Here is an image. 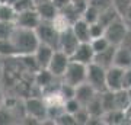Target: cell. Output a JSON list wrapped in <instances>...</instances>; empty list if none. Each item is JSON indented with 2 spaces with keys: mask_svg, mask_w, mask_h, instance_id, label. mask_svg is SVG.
<instances>
[{
  "mask_svg": "<svg viewBox=\"0 0 131 125\" xmlns=\"http://www.w3.org/2000/svg\"><path fill=\"white\" fill-rule=\"evenodd\" d=\"M10 39L13 42L15 48H16L18 57L32 55L35 50L38 48V45H39V39L35 33V29H26L16 26Z\"/></svg>",
  "mask_w": 131,
  "mask_h": 125,
  "instance_id": "6da1fadb",
  "label": "cell"
},
{
  "mask_svg": "<svg viewBox=\"0 0 131 125\" xmlns=\"http://www.w3.org/2000/svg\"><path fill=\"white\" fill-rule=\"evenodd\" d=\"M39 44H45V45L51 47L54 50H58V42H60V31L56 28V25L52 22H44L41 23L35 29Z\"/></svg>",
  "mask_w": 131,
  "mask_h": 125,
  "instance_id": "7a4b0ae2",
  "label": "cell"
},
{
  "mask_svg": "<svg viewBox=\"0 0 131 125\" xmlns=\"http://www.w3.org/2000/svg\"><path fill=\"white\" fill-rule=\"evenodd\" d=\"M86 71H88V65L70 60V63L67 65V69H66L61 80L64 83L71 84V86L76 87V86H79V84L86 82Z\"/></svg>",
  "mask_w": 131,
  "mask_h": 125,
  "instance_id": "3957f363",
  "label": "cell"
},
{
  "mask_svg": "<svg viewBox=\"0 0 131 125\" xmlns=\"http://www.w3.org/2000/svg\"><path fill=\"white\" fill-rule=\"evenodd\" d=\"M86 82L96 90V92H103L106 90V69L96 63L88 64V71H86Z\"/></svg>",
  "mask_w": 131,
  "mask_h": 125,
  "instance_id": "277c9868",
  "label": "cell"
},
{
  "mask_svg": "<svg viewBox=\"0 0 131 125\" xmlns=\"http://www.w3.org/2000/svg\"><path fill=\"white\" fill-rule=\"evenodd\" d=\"M25 112L26 116H31L35 121H44L47 119V102L37 96H29L25 99Z\"/></svg>",
  "mask_w": 131,
  "mask_h": 125,
  "instance_id": "5b68a950",
  "label": "cell"
},
{
  "mask_svg": "<svg viewBox=\"0 0 131 125\" xmlns=\"http://www.w3.org/2000/svg\"><path fill=\"white\" fill-rule=\"evenodd\" d=\"M127 31H128L127 25L122 22L119 18H118L117 20H114L112 23H109L106 28H105V33H103V37L109 41L111 45L118 47L122 42V39H124V37H125Z\"/></svg>",
  "mask_w": 131,
  "mask_h": 125,
  "instance_id": "8992f818",
  "label": "cell"
},
{
  "mask_svg": "<svg viewBox=\"0 0 131 125\" xmlns=\"http://www.w3.org/2000/svg\"><path fill=\"white\" fill-rule=\"evenodd\" d=\"M70 55H67L66 52H63L61 50H56L54 54H52L51 60H50V64H48V71L52 74V76H56V77H63V74H64L66 69H67V65L70 63Z\"/></svg>",
  "mask_w": 131,
  "mask_h": 125,
  "instance_id": "52a82bcc",
  "label": "cell"
},
{
  "mask_svg": "<svg viewBox=\"0 0 131 125\" xmlns=\"http://www.w3.org/2000/svg\"><path fill=\"white\" fill-rule=\"evenodd\" d=\"M15 23L19 28H26V29H37V26L41 23V18L38 15L37 9H29L16 13V19Z\"/></svg>",
  "mask_w": 131,
  "mask_h": 125,
  "instance_id": "ba28073f",
  "label": "cell"
},
{
  "mask_svg": "<svg viewBox=\"0 0 131 125\" xmlns=\"http://www.w3.org/2000/svg\"><path fill=\"white\" fill-rule=\"evenodd\" d=\"M80 44V41L77 39V37L74 35V32L70 28L64 29L60 32V42H58V50H61L63 52H66L67 55H70L76 51L77 45Z\"/></svg>",
  "mask_w": 131,
  "mask_h": 125,
  "instance_id": "9c48e42d",
  "label": "cell"
},
{
  "mask_svg": "<svg viewBox=\"0 0 131 125\" xmlns=\"http://www.w3.org/2000/svg\"><path fill=\"white\" fill-rule=\"evenodd\" d=\"M73 61H77V63H82V64L88 65L90 63H93V58H95V51L90 42H80L76 51L71 54L70 57Z\"/></svg>",
  "mask_w": 131,
  "mask_h": 125,
  "instance_id": "30bf717a",
  "label": "cell"
},
{
  "mask_svg": "<svg viewBox=\"0 0 131 125\" xmlns=\"http://www.w3.org/2000/svg\"><path fill=\"white\" fill-rule=\"evenodd\" d=\"M122 77H124V69L111 65L106 69V90L117 92L122 89Z\"/></svg>",
  "mask_w": 131,
  "mask_h": 125,
  "instance_id": "8fae6325",
  "label": "cell"
},
{
  "mask_svg": "<svg viewBox=\"0 0 131 125\" xmlns=\"http://www.w3.org/2000/svg\"><path fill=\"white\" fill-rule=\"evenodd\" d=\"M54 51H56L54 48L45 45V44H39V45H38V48L32 54L34 60H35V63H37V65H38V69H47L48 64H50V60H51L52 54H54Z\"/></svg>",
  "mask_w": 131,
  "mask_h": 125,
  "instance_id": "7c38bea8",
  "label": "cell"
},
{
  "mask_svg": "<svg viewBox=\"0 0 131 125\" xmlns=\"http://www.w3.org/2000/svg\"><path fill=\"white\" fill-rule=\"evenodd\" d=\"M35 9H37L41 20H44V22H54L60 13L58 7L52 3V0H48V2H44L41 5L35 6Z\"/></svg>",
  "mask_w": 131,
  "mask_h": 125,
  "instance_id": "4fadbf2b",
  "label": "cell"
},
{
  "mask_svg": "<svg viewBox=\"0 0 131 125\" xmlns=\"http://www.w3.org/2000/svg\"><path fill=\"white\" fill-rule=\"evenodd\" d=\"M96 90H95L92 86H90L88 82H84V83L79 84V86H76V93H74V97L80 102L82 106H86L88 103L96 96Z\"/></svg>",
  "mask_w": 131,
  "mask_h": 125,
  "instance_id": "5bb4252c",
  "label": "cell"
},
{
  "mask_svg": "<svg viewBox=\"0 0 131 125\" xmlns=\"http://www.w3.org/2000/svg\"><path fill=\"white\" fill-rule=\"evenodd\" d=\"M71 31L74 32V35L77 37V39L80 42H90V39H92L89 23L83 20L82 18H79L76 22L71 23Z\"/></svg>",
  "mask_w": 131,
  "mask_h": 125,
  "instance_id": "9a60e30c",
  "label": "cell"
},
{
  "mask_svg": "<svg viewBox=\"0 0 131 125\" xmlns=\"http://www.w3.org/2000/svg\"><path fill=\"white\" fill-rule=\"evenodd\" d=\"M115 45H109L108 48H105L103 51L96 52L93 58V63L102 65L103 69H109L111 65H114V55H115Z\"/></svg>",
  "mask_w": 131,
  "mask_h": 125,
  "instance_id": "2e32d148",
  "label": "cell"
},
{
  "mask_svg": "<svg viewBox=\"0 0 131 125\" xmlns=\"http://www.w3.org/2000/svg\"><path fill=\"white\" fill-rule=\"evenodd\" d=\"M114 65L121 69H130L131 67V51L124 47H117L115 55H114Z\"/></svg>",
  "mask_w": 131,
  "mask_h": 125,
  "instance_id": "e0dca14e",
  "label": "cell"
},
{
  "mask_svg": "<svg viewBox=\"0 0 131 125\" xmlns=\"http://www.w3.org/2000/svg\"><path fill=\"white\" fill-rule=\"evenodd\" d=\"M86 109L89 112L90 116H93V118H102L103 113H105V109L102 106V100H101V93H96V96L90 100L88 105H86Z\"/></svg>",
  "mask_w": 131,
  "mask_h": 125,
  "instance_id": "ac0fdd59",
  "label": "cell"
},
{
  "mask_svg": "<svg viewBox=\"0 0 131 125\" xmlns=\"http://www.w3.org/2000/svg\"><path fill=\"white\" fill-rule=\"evenodd\" d=\"M114 97H115V109H119V111L125 112L131 106L130 96H128L127 89H121V90L114 92Z\"/></svg>",
  "mask_w": 131,
  "mask_h": 125,
  "instance_id": "d6986e66",
  "label": "cell"
},
{
  "mask_svg": "<svg viewBox=\"0 0 131 125\" xmlns=\"http://www.w3.org/2000/svg\"><path fill=\"white\" fill-rule=\"evenodd\" d=\"M118 18H119L118 12H117L115 9H114V6H111V7H108V9H105V10H102V12H101L98 22L101 23V25H103L105 28H106L109 23H112L114 20H117Z\"/></svg>",
  "mask_w": 131,
  "mask_h": 125,
  "instance_id": "ffe728a7",
  "label": "cell"
},
{
  "mask_svg": "<svg viewBox=\"0 0 131 125\" xmlns=\"http://www.w3.org/2000/svg\"><path fill=\"white\" fill-rule=\"evenodd\" d=\"M102 119L106 124H121L125 119V112L119 111V109H112V111L105 112L102 116Z\"/></svg>",
  "mask_w": 131,
  "mask_h": 125,
  "instance_id": "44dd1931",
  "label": "cell"
},
{
  "mask_svg": "<svg viewBox=\"0 0 131 125\" xmlns=\"http://www.w3.org/2000/svg\"><path fill=\"white\" fill-rule=\"evenodd\" d=\"M0 55L2 57H9V58L18 57L16 48H15L13 42H12L10 38H7V39H0Z\"/></svg>",
  "mask_w": 131,
  "mask_h": 125,
  "instance_id": "7402d4cb",
  "label": "cell"
},
{
  "mask_svg": "<svg viewBox=\"0 0 131 125\" xmlns=\"http://www.w3.org/2000/svg\"><path fill=\"white\" fill-rule=\"evenodd\" d=\"M99 15H101V12H99L96 7H93V6H90V5H86L84 10L82 12V19H83V20H86V22L90 25V23L98 22Z\"/></svg>",
  "mask_w": 131,
  "mask_h": 125,
  "instance_id": "603a6c76",
  "label": "cell"
},
{
  "mask_svg": "<svg viewBox=\"0 0 131 125\" xmlns=\"http://www.w3.org/2000/svg\"><path fill=\"white\" fill-rule=\"evenodd\" d=\"M16 23L13 20H0V39H7L12 37Z\"/></svg>",
  "mask_w": 131,
  "mask_h": 125,
  "instance_id": "cb8c5ba5",
  "label": "cell"
},
{
  "mask_svg": "<svg viewBox=\"0 0 131 125\" xmlns=\"http://www.w3.org/2000/svg\"><path fill=\"white\" fill-rule=\"evenodd\" d=\"M16 19V10L12 5L2 3L0 5V20H13Z\"/></svg>",
  "mask_w": 131,
  "mask_h": 125,
  "instance_id": "d4e9b609",
  "label": "cell"
},
{
  "mask_svg": "<svg viewBox=\"0 0 131 125\" xmlns=\"http://www.w3.org/2000/svg\"><path fill=\"white\" fill-rule=\"evenodd\" d=\"M90 45H92L95 54H96V52L103 51V50L108 48L111 44H109V41H108L105 37H98V38H92V39H90Z\"/></svg>",
  "mask_w": 131,
  "mask_h": 125,
  "instance_id": "484cf974",
  "label": "cell"
},
{
  "mask_svg": "<svg viewBox=\"0 0 131 125\" xmlns=\"http://www.w3.org/2000/svg\"><path fill=\"white\" fill-rule=\"evenodd\" d=\"M63 108H64V112H69L71 115H74L76 112L82 108V105H80V102L76 97H70V99H67V100L63 102Z\"/></svg>",
  "mask_w": 131,
  "mask_h": 125,
  "instance_id": "4316f807",
  "label": "cell"
},
{
  "mask_svg": "<svg viewBox=\"0 0 131 125\" xmlns=\"http://www.w3.org/2000/svg\"><path fill=\"white\" fill-rule=\"evenodd\" d=\"M54 124H58V125H74L76 119H74V116L71 115V113H69V112H61L60 115L54 119Z\"/></svg>",
  "mask_w": 131,
  "mask_h": 125,
  "instance_id": "83f0119b",
  "label": "cell"
},
{
  "mask_svg": "<svg viewBox=\"0 0 131 125\" xmlns=\"http://www.w3.org/2000/svg\"><path fill=\"white\" fill-rule=\"evenodd\" d=\"M12 6L16 10V13H19V12H24V10L34 9L35 7V3H34V0H16Z\"/></svg>",
  "mask_w": 131,
  "mask_h": 125,
  "instance_id": "f1b7e54d",
  "label": "cell"
},
{
  "mask_svg": "<svg viewBox=\"0 0 131 125\" xmlns=\"http://www.w3.org/2000/svg\"><path fill=\"white\" fill-rule=\"evenodd\" d=\"M74 119H76V124H82V125H84V124H89V119H90V115H89V112H88V109L84 106H82L79 109V111L76 112L74 115Z\"/></svg>",
  "mask_w": 131,
  "mask_h": 125,
  "instance_id": "f546056e",
  "label": "cell"
},
{
  "mask_svg": "<svg viewBox=\"0 0 131 125\" xmlns=\"http://www.w3.org/2000/svg\"><path fill=\"white\" fill-rule=\"evenodd\" d=\"M88 5L93 6L99 12H102V10H105V9L112 6V0H88Z\"/></svg>",
  "mask_w": 131,
  "mask_h": 125,
  "instance_id": "4dcf8cb0",
  "label": "cell"
},
{
  "mask_svg": "<svg viewBox=\"0 0 131 125\" xmlns=\"http://www.w3.org/2000/svg\"><path fill=\"white\" fill-rule=\"evenodd\" d=\"M89 28H90V37H92V38L103 37V33H105V26H103V25H101L99 22L90 23Z\"/></svg>",
  "mask_w": 131,
  "mask_h": 125,
  "instance_id": "1f68e13d",
  "label": "cell"
},
{
  "mask_svg": "<svg viewBox=\"0 0 131 125\" xmlns=\"http://www.w3.org/2000/svg\"><path fill=\"white\" fill-rule=\"evenodd\" d=\"M122 89H131V67H130V69H124Z\"/></svg>",
  "mask_w": 131,
  "mask_h": 125,
  "instance_id": "d6a6232c",
  "label": "cell"
},
{
  "mask_svg": "<svg viewBox=\"0 0 131 125\" xmlns=\"http://www.w3.org/2000/svg\"><path fill=\"white\" fill-rule=\"evenodd\" d=\"M118 47H124V48H127L128 51H131V29L127 31V33H125V37H124V39H122V42Z\"/></svg>",
  "mask_w": 131,
  "mask_h": 125,
  "instance_id": "836d02e7",
  "label": "cell"
},
{
  "mask_svg": "<svg viewBox=\"0 0 131 125\" xmlns=\"http://www.w3.org/2000/svg\"><path fill=\"white\" fill-rule=\"evenodd\" d=\"M52 3L58 7V10L64 9V7H67V6L71 3V0H52Z\"/></svg>",
  "mask_w": 131,
  "mask_h": 125,
  "instance_id": "e575fe53",
  "label": "cell"
},
{
  "mask_svg": "<svg viewBox=\"0 0 131 125\" xmlns=\"http://www.w3.org/2000/svg\"><path fill=\"white\" fill-rule=\"evenodd\" d=\"M3 103H5V96H3V90L0 87V108L3 106Z\"/></svg>",
  "mask_w": 131,
  "mask_h": 125,
  "instance_id": "d590c367",
  "label": "cell"
},
{
  "mask_svg": "<svg viewBox=\"0 0 131 125\" xmlns=\"http://www.w3.org/2000/svg\"><path fill=\"white\" fill-rule=\"evenodd\" d=\"M44 2H48V0H34V3H35V6L41 5V3H44Z\"/></svg>",
  "mask_w": 131,
  "mask_h": 125,
  "instance_id": "8d00e7d4",
  "label": "cell"
},
{
  "mask_svg": "<svg viewBox=\"0 0 131 125\" xmlns=\"http://www.w3.org/2000/svg\"><path fill=\"white\" fill-rule=\"evenodd\" d=\"M71 3H88V0H71Z\"/></svg>",
  "mask_w": 131,
  "mask_h": 125,
  "instance_id": "74e56055",
  "label": "cell"
},
{
  "mask_svg": "<svg viewBox=\"0 0 131 125\" xmlns=\"http://www.w3.org/2000/svg\"><path fill=\"white\" fill-rule=\"evenodd\" d=\"M127 92H128V96H130V102H131V89H127Z\"/></svg>",
  "mask_w": 131,
  "mask_h": 125,
  "instance_id": "f35d334b",
  "label": "cell"
}]
</instances>
